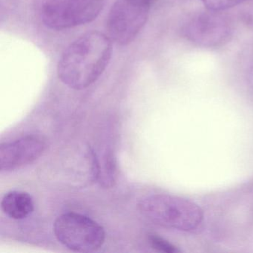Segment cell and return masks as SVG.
Masks as SVG:
<instances>
[{
  "label": "cell",
  "mask_w": 253,
  "mask_h": 253,
  "mask_svg": "<svg viewBox=\"0 0 253 253\" xmlns=\"http://www.w3.org/2000/svg\"><path fill=\"white\" fill-rule=\"evenodd\" d=\"M112 41L105 34L91 32L67 47L57 66L59 79L74 90L85 89L96 82L109 64Z\"/></svg>",
  "instance_id": "obj_1"
},
{
  "label": "cell",
  "mask_w": 253,
  "mask_h": 253,
  "mask_svg": "<svg viewBox=\"0 0 253 253\" xmlns=\"http://www.w3.org/2000/svg\"><path fill=\"white\" fill-rule=\"evenodd\" d=\"M140 213L152 223L183 232L196 229L204 220L198 204L174 195L158 194L146 197L138 204Z\"/></svg>",
  "instance_id": "obj_2"
},
{
  "label": "cell",
  "mask_w": 253,
  "mask_h": 253,
  "mask_svg": "<svg viewBox=\"0 0 253 253\" xmlns=\"http://www.w3.org/2000/svg\"><path fill=\"white\" fill-rule=\"evenodd\" d=\"M105 4L106 0H34L41 21L56 31L91 23L100 15Z\"/></svg>",
  "instance_id": "obj_3"
},
{
  "label": "cell",
  "mask_w": 253,
  "mask_h": 253,
  "mask_svg": "<svg viewBox=\"0 0 253 253\" xmlns=\"http://www.w3.org/2000/svg\"><path fill=\"white\" fill-rule=\"evenodd\" d=\"M54 232L59 242L72 251L92 253L103 246L104 229L87 216L69 212L57 217Z\"/></svg>",
  "instance_id": "obj_4"
},
{
  "label": "cell",
  "mask_w": 253,
  "mask_h": 253,
  "mask_svg": "<svg viewBox=\"0 0 253 253\" xmlns=\"http://www.w3.org/2000/svg\"><path fill=\"white\" fill-rule=\"evenodd\" d=\"M151 6L144 0H116L106 20L111 40L122 46L131 43L147 22Z\"/></svg>",
  "instance_id": "obj_5"
},
{
  "label": "cell",
  "mask_w": 253,
  "mask_h": 253,
  "mask_svg": "<svg viewBox=\"0 0 253 253\" xmlns=\"http://www.w3.org/2000/svg\"><path fill=\"white\" fill-rule=\"evenodd\" d=\"M189 42L203 48H217L229 42L233 35L230 19L220 11H201L191 17L182 28Z\"/></svg>",
  "instance_id": "obj_6"
},
{
  "label": "cell",
  "mask_w": 253,
  "mask_h": 253,
  "mask_svg": "<svg viewBox=\"0 0 253 253\" xmlns=\"http://www.w3.org/2000/svg\"><path fill=\"white\" fill-rule=\"evenodd\" d=\"M46 148L42 137L29 135L0 146V170L11 171L31 164L41 156Z\"/></svg>",
  "instance_id": "obj_7"
},
{
  "label": "cell",
  "mask_w": 253,
  "mask_h": 253,
  "mask_svg": "<svg viewBox=\"0 0 253 253\" xmlns=\"http://www.w3.org/2000/svg\"><path fill=\"white\" fill-rule=\"evenodd\" d=\"M1 207L3 212L10 218L22 220L32 214L34 201L27 192L11 191L2 198Z\"/></svg>",
  "instance_id": "obj_8"
},
{
  "label": "cell",
  "mask_w": 253,
  "mask_h": 253,
  "mask_svg": "<svg viewBox=\"0 0 253 253\" xmlns=\"http://www.w3.org/2000/svg\"><path fill=\"white\" fill-rule=\"evenodd\" d=\"M247 1L248 0H201L206 9L220 12L238 6Z\"/></svg>",
  "instance_id": "obj_9"
},
{
  "label": "cell",
  "mask_w": 253,
  "mask_h": 253,
  "mask_svg": "<svg viewBox=\"0 0 253 253\" xmlns=\"http://www.w3.org/2000/svg\"><path fill=\"white\" fill-rule=\"evenodd\" d=\"M148 240L152 248L157 251L165 253H177L180 252L176 246L158 235L151 234L148 237Z\"/></svg>",
  "instance_id": "obj_10"
},
{
  "label": "cell",
  "mask_w": 253,
  "mask_h": 253,
  "mask_svg": "<svg viewBox=\"0 0 253 253\" xmlns=\"http://www.w3.org/2000/svg\"><path fill=\"white\" fill-rule=\"evenodd\" d=\"M144 1H146V2H149V3L150 4H153L154 3V2H155V1H156V0H144Z\"/></svg>",
  "instance_id": "obj_11"
}]
</instances>
